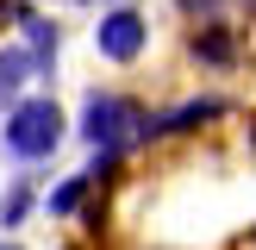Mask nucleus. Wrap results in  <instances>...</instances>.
<instances>
[{"instance_id":"f257e3e1","label":"nucleus","mask_w":256,"mask_h":250,"mask_svg":"<svg viewBox=\"0 0 256 250\" xmlns=\"http://www.w3.org/2000/svg\"><path fill=\"white\" fill-rule=\"evenodd\" d=\"M62 132H69V119H62V106L50 94H19V106L0 119V150L19 169H44L62 150Z\"/></svg>"},{"instance_id":"f03ea898","label":"nucleus","mask_w":256,"mask_h":250,"mask_svg":"<svg viewBox=\"0 0 256 250\" xmlns=\"http://www.w3.org/2000/svg\"><path fill=\"white\" fill-rule=\"evenodd\" d=\"M150 119L156 112L138 106L132 94H88L82 100V144L88 150H112V156H132V150L150 144Z\"/></svg>"},{"instance_id":"7ed1b4c3","label":"nucleus","mask_w":256,"mask_h":250,"mask_svg":"<svg viewBox=\"0 0 256 250\" xmlns=\"http://www.w3.org/2000/svg\"><path fill=\"white\" fill-rule=\"evenodd\" d=\"M94 50L106 62H138L150 50V19L138 6H106L100 12V25H94Z\"/></svg>"},{"instance_id":"20e7f679","label":"nucleus","mask_w":256,"mask_h":250,"mask_svg":"<svg viewBox=\"0 0 256 250\" xmlns=\"http://www.w3.org/2000/svg\"><path fill=\"white\" fill-rule=\"evenodd\" d=\"M225 112H232V100H225V94H188V100H175L169 112H156V119H150V138H188V132H206V125H219Z\"/></svg>"},{"instance_id":"39448f33","label":"nucleus","mask_w":256,"mask_h":250,"mask_svg":"<svg viewBox=\"0 0 256 250\" xmlns=\"http://www.w3.org/2000/svg\"><path fill=\"white\" fill-rule=\"evenodd\" d=\"M188 62L194 69H238V32L232 25H200L188 38Z\"/></svg>"},{"instance_id":"423d86ee","label":"nucleus","mask_w":256,"mask_h":250,"mask_svg":"<svg viewBox=\"0 0 256 250\" xmlns=\"http://www.w3.org/2000/svg\"><path fill=\"white\" fill-rule=\"evenodd\" d=\"M38 206H44V194H38L32 169H25V175H12V182L0 188V238H12V232H19V225L38 212Z\"/></svg>"},{"instance_id":"0eeeda50","label":"nucleus","mask_w":256,"mask_h":250,"mask_svg":"<svg viewBox=\"0 0 256 250\" xmlns=\"http://www.w3.org/2000/svg\"><path fill=\"white\" fill-rule=\"evenodd\" d=\"M94 194H100V188L88 182V169H82V175H62V182L44 194V206H38V212H50V219H82V206H88Z\"/></svg>"},{"instance_id":"6e6552de","label":"nucleus","mask_w":256,"mask_h":250,"mask_svg":"<svg viewBox=\"0 0 256 250\" xmlns=\"http://www.w3.org/2000/svg\"><path fill=\"white\" fill-rule=\"evenodd\" d=\"M32 75H38L32 50H19V44H6V50H0V119L19 106V88L32 82Z\"/></svg>"},{"instance_id":"1a4fd4ad","label":"nucleus","mask_w":256,"mask_h":250,"mask_svg":"<svg viewBox=\"0 0 256 250\" xmlns=\"http://www.w3.org/2000/svg\"><path fill=\"white\" fill-rule=\"evenodd\" d=\"M6 19L25 25V19H32V6H25V0H0V25H6Z\"/></svg>"},{"instance_id":"9d476101","label":"nucleus","mask_w":256,"mask_h":250,"mask_svg":"<svg viewBox=\"0 0 256 250\" xmlns=\"http://www.w3.org/2000/svg\"><path fill=\"white\" fill-rule=\"evenodd\" d=\"M175 6H182V12H212L219 0H175Z\"/></svg>"},{"instance_id":"9b49d317","label":"nucleus","mask_w":256,"mask_h":250,"mask_svg":"<svg viewBox=\"0 0 256 250\" xmlns=\"http://www.w3.org/2000/svg\"><path fill=\"white\" fill-rule=\"evenodd\" d=\"M0 250H25V244H19V238H0Z\"/></svg>"},{"instance_id":"f8f14e48","label":"nucleus","mask_w":256,"mask_h":250,"mask_svg":"<svg viewBox=\"0 0 256 250\" xmlns=\"http://www.w3.org/2000/svg\"><path fill=\"white\" fill-rule=\"evenodd\" d=\"M250 150H256V119H250Z\"/></svg>"},{"instance_id":"ddd939ff","label":"nucleus","mask_w":256,"mask_h":250,"mask_svg":"<svg viewBox=\"0 0 256 250\" xmlns=\"http://www.w3.org/2000/svg\"><path fill=\"white\" fill-rule=\"evenodd\" d=\"M250 250H256V225H250Z\"/></svg>"},{"instance_id":"4468645a","label":"nucleus","mask_w":256,"mask_h":250,"mask_svg":"<svg viewBox=\"0 0 256 250\" xmlns=\"http://www.w3.org/2000/svg\"><path fill=\"white\" fill-rule=\"evenodd\" d=\"M250 6H256V0H250Z\"/></svg>"}]
</instances>
